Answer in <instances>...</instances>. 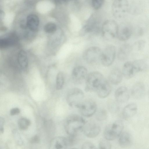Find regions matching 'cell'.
<instances>
[{"label":"cell","mask_w":149,"mask_h":149,"mask_svg":"<svg viewBox=\"0 0 149 149\" xmlns=\"http://www.w3.org/2000/svg\"><path fill=\"white\" fill-rule=\"evenodd\" d=\"M86 91L95 92L101 98H105L110 94L111 87L110 83L100 72H91L88 74L86 80Z\"/></svg>","instance_id":"1"},{"label":"cell","mask_w":149,"mask_h":149,"mask_svg":"<svg viewBox=\"0 0 149 149\" xmlns=\"http://www.w3.org/2000/svg\"><path fill=\"white\" fill-rule=\"evenodd\" d=\"M87 122L80 116L72 114L68 116L64 122L65 130L69 135H77L78 133L82 130Z\"/></svg>","instance_id":"2"},{"label":"cell","mask_w":149,"mask_h":149,"mask_svg":"<svg viewBox=\"0 0 149 149\" xmlns=\"http://www.w3.org/2000/svg\"><path fill=\"white\" fill-rule=\"evenodd\" d=\"M124 124L121 120H117L112 124L107 125L104 131L105 139L109 141L113 140L119 136L122 132Z\"/></svg>","instance_id":"3"},{"label":"cell","mask_w":149,"mask_h":149,"mask_svg":"<svg viewBox=\"0 0 149 149\" xmlns=\"http://www.w3.org/2000/svg\"><path fill=\"white\" fill-rule=\"evenodd\" d=\"M128 0H114L112 7V14L117 19L125 17L130 11Z\"/></svg>","instance_id":"4"},{"label":"cell","mask_w":149,"mask_h":149,"mask_svg":"<svg viewBox=\"0 0 149 149\" xmlns=\"http://www.w3.org/2000/svg\"><path fill=\"white\" fill-rule=\"evenodd\" d=\"M118 27L116 22L113 20L106 21L102 24L101 29L103 36L107 39L117 37Z\"/></svg>","instance_id":"5"},{"label":"cell","mask_w":149,"mask_h":149,"mask_svg":"<svg viewBox=\"0 0 149 149\" xmlns=\"http://www.w3.org/2000/svg\"><path fill=\"white\" fill-rule=\"evenodd\" d=\"M102 51L97 47H92L86 49L84 52L83 58L87 63L94 64L100 61Z\"/></svg>","instance_id":"6"},{"label":"cell","mask_w":149,"mask_h":149,"mask_svg":"<svg viewBox=\"0 0 149 149\" xmlns=\"http://www.w3.org/2000/svg\"><path fill=\"white\" fill-rule=\"evenodd\" d=\"M75 107L79 109L82 115L86 117L92 116L96 113L97 108L96 103L91 100H83Z\"/></svg>","instance_id":"7"},{"label":"cell","mask_w":149,"mask_h":149,"mask_svg":"<svg viewBox=\"0 0 149 149\" xmlns=\"http://www.w3.org/2000/svg\"><path fill=\"white\" fill-rule=\"evenodd\" d=\"M116 56V50L114 46L109 45L102 51L100 62L106 67L111 65L114 62Z\"/></svg>","instance_id":"8"},{"label":"cell","mask_w":149,"mask_h":149,"mask_svg":"<svg viewBox=\"0 0 149 149\" xmlns=\"http://www.w3.org/2000/svg\"><path fill=\"white\" fill-rule=\"evenodd\" d=\"M84 94L80 89L74 88L68 92L66 98L67 102L70 106H75L83 100Z\"/></svg>","instance_id":"9"},{"label":"cell","mask_w":149,"mask_h":149,"mask_svg":"<svg viewBox=\"0 0 149 149\" xmlns=\"http://www.w3.org/2000/svg\"><path fill=\"white\" fill-rule=\"evenodd\" d=\"M88 74L87 70L85 67L81 65L76 66L72 71V80L76 84H81L86 80Z\"/></svg>","instance_id":"10"},{"label":"cell","mask_w":149,"mask_h":149,"mask_svg":"<svg viewBox=\"0 0 149 149\" xmlns=\"http://www.w3.org/2000/svg\"><path fill=\"white\" fill-rule=\"evenodd\" d=\"M133 32V29L130 24H125L118 27L117 37L120 40L125 41L128 40Z\"/></svg>","instance_id":"11"},{"label":"cell","mask_w":149,"mask_h":149,"mask_svg":"<svg viewBox=\"0 0 149 149\" xmlns=\"http://www.w3.org/2000/svg\"><path fill=\"white\" fill-rule=\"evenodd\" d=\"M100 130L99 126L93 122L86 123L83 129L84 135L90 138L96 137L100 133Z\"/></svg>","instance_id":"12"},{"label":"cell","mask_w":149,"mask_h":149,"mask_svg":"<svg viewBox=\"0 0 149 149\" xmlns=\"http://www.w3.org/2000/svg\"><path fill=\"white\" fill-rule=\"evenodd\" d=\"M116 100L118 103H123L127 102L130 98L127 88L124 86L118 88L115 93Z\"/></svg>","instance_id":"13"},{"label":"cell","mask_w":149,"mask_h":149,"mask_svg":"<svg viewBox=\"0 0 149 149\" xmlns=\"http://www.w3.org/2000/svg\"><path fill=\"white\" fill-rule=\"evenodd\" d=\"M145 93V88L144 84L141 82L136 83L131 90V94L132 97L136 100L143 98Z\"/></svg>","instance_id":"14"},{"label":"cell","mask_w":149,"mask_h":149,"mask_svg":"<svg viewBox=\"0 0 149 149\" xmlns=\"http://www.w3.org/2000/svg\"><path fill=\"white\" fill-rule=\"evenodd\" d=\"M50 147L52 149H66L68 147L67 137L58 136L51 141Z\"/></svg>","instance_id":"15"},{"label":"cell","mask_w":149,"mask_h":149,"mask_svg":"<svg viewBox=\"0 0 149 149\" xmlns=\"http://www.w3.org/2000/svg\"><path fill=\"white\" fill-rule=\"evenodd\" d=\"M132 46L130 44L126 43L122 45L119 48L117 53V58L120 61L126 60L131 52Z\"/></svg>","instance_id":"16"},{"label":"cell","mask_w":149,"mask_h":149,"mask_svg":"<svg viewBox=\"0 0 149 149\" xmlns=\"http://www.w3.org/2000/svg\"><path fill=\"white\" fill-rule=\"evenodd\" d=\"M123 76L122 72L119 69L114 68L111 70L109 74V81L113 84H118L121 81Z\"/></svg>","instance_id":"17"},{"label":"cell","mask_w":149,"mask_h":149,"mask_svg":"<svg viewBox=\"0 0 149 149\" xmlns=\"http://www.w3.org/2000/svg\"><path fill=\"white\" fill-rule=\"evenodd\" d=\"M119 136L118 141L121 147L123 148H126L132 144V137L129 133L127 132H122Z\"/></svg>","instance_id":"18"},{"label":"cell","mask_w":149,"mask_h":149,"mask_svg":"<svg viewBox=\"0 0 149 149\" xmlns=\"http://www.w3.org/2000/svg\"><path fill=\"white\" fill-rule=\"evenodd\" d=\"M122 72L123 75L127 79L131 78L134 75L136 72L132 62L127 61L124 64Z\"/></svg>","instance_id":"19"},{"label":"cell","mask_w":149,"mask_h":149,"mask_svg":"<svg viewBox=\"0 0 149 149\" xmlns=\"http://www.w3.org/2000/svg\"><path fill=\"white\" fill-rule=\"evenodd\" d=\"M132 62L136 73L146 71L149 68V61L148 60L138 59Z\"/></svg>","instance_id":"20"},{"label":"cell","mask_w":149,"mask_h":149,"mask_svg":"<svg viewBox=\"0 0 149 149\" xmlns=\"http://www.w3.org/2000/svg\"><path fill=\"white\" fill-rule=\"evenodd\" d=\"M137 111V107L136 104L134 103H130L123 108L122 115L125 118H128L134 115Z\"/></svg>","instance_id":"21"},{"label":"cell","mask_w":149,"mask_h":149,"mask_svg":"<svg viewBox=\"0 0 149 149\" xmlns=\"http://www.w3.org/2000/svg\"><path fill=\"white\" fill-rule=\"evenodd\" d=\"M26 24L28 28L32 31H36L39 25V19L37 16L31 14L27 18Z\"/></svg>","instance_id":"22"},{"label":"cell","mask_w":149,"mask_h":149,"mask_svg":"<svg viewBox=\"0 0 149 149\" xmlns=\"http://www.w3.org/2000/svg\"><path fill=\"white\" fill-rule=\"evenodd\" d=\"M18 63L22 68H26L28 66V59L27 54L24 50H21L18 53L17 56Z\"/></svg>","instance_id":"23"},{"label":"cell","mask_w":149,"mask_h":149,"mask_svg":"<svg viewBox=\"0 0 149 149\" xmlns=\"http://www.w3.org/2000/svg\"><path fill=\"white\" fill-rule=\"evenodd\" d=\"M13 36L7 38H3L0 40V47L4 48L13 45L15 42L16 39Z\"/></svg>","instance_id":"24"},{"label":"cell","mask_w":149,"mask_h":149,"mask_svg":"<svg viewBox=\"0 0 149 149\" xmlns=\"http://www.w3.org/2000/svg\"><path fill=\"white\" fill-rule=\"evenodd\" d=\"M30 120L25 118H22L18 121V125L19 128L22 130H25L30 125Z\"/></svg>","instance_id":"25"},{"label":"cell","mask_w":149,"mask_h":149,"mask_svg":"<svg viewBox=\"0 0 149 149\" xmlns=\"http://www.w3.org/2000/svg\"><path fill=\"white\" fill-rule=\"evenodd\" d=\"M64 76L63 73L62 72H58L56 78V88L58 90L61 89L64 85Z\"/></svg>","instance_id":"26"},{"label":"cell","mask_w":149,"mask_h":149,"mask_svg":"<svg viewBox=\"0 0 149 149\" xmlns=\"http://www.w3.org/2000/svg\"><path fill=\"white\" fill-rule=\"evenodd\" d=\"M118 102L112 100H109L107 102L108 108L109 111L112 113H116L119 109Z\"/></svg>","instance_id":"27"},{"label":"cell","mask_w":149,"mask_h":149,"mask_svg":"<svg viewBox=\"0 0 149 149\" xmlns=\"http://www.w3.org/2000/svg\"><path fill=\"white\" fill-rule=\"evenodd\" d=\"M107 112L106 111L103 109L98 110L96 113L95 117L96 119L99 121L105 120L107 117Z\"/></svg>","instance_id":"28"},{"label":"cell","mask_w":149,"mask_h":149,"mask_svg":"<svg viewBox=\"0 0 149 149\" xmlns=\"http://www.w3.org/2000/svg\"><path fill=\"white\" fill-rule=\"evenodd\" d=\"M56 29V25L53 23H47L45 25L44 27L45 32L48 33H52L55 32Z\"/></svg>","instance_id":"29"},{"label":"cell","mask_w":149,"mask_h":149,"mask_svg":"<svg viewBox=\"0 0 149 149\" xmlns=\"http://www.w3.org/2000/svg\"><path fill=\"white\" fill-rule=\"evenodd\" d=\"M109 140L104 138L102 139L99 143V148L100 149H110L111 148V145Z\"/></svg>","instance_id":"30"},{"label":"cell","mask_w":149,"mask_h":149,"mask_svg":"<svg viewBox=\"0 0 149 149\" xmlns=\"http://www.w3.org/2000/svg\"><path fill=\"white\" fill-rule=\"evenodd\" d=\"M67 139L69 147H71L75 145L77 142V135H69Z\"/></svg>","instance_id":"31"},{"label":"cell","mask_w":149,"mask_h":149,"mask_svg":"<svg viewBox=\"0 0 149 149\" xmlns=\"http://www.w3.org/2000/svg\"><path fill=\"white\" fill-rule=\"evenodd\" d=\"M104 0H92L91 4L93 7L95 9H99L103 4Z\"/></svg>","instance_id":"32"},{"label":"cell","mask_w":149,"mask_h":149,"mask_svg":"<svg viewBox=\"0 0 149 149\" xmlns=\"http://www.w3.org/2000/svg\"><path fill=\"white\" fill-rule=\"evenodd\" d=\"M146 45V42L143 40H139L136 42L134 46L138 51H141L143 49Z\"/></svg>","instance_id":"33"},{"label":"cell","mask_w":149,"mask_h":149,"mask_svg":"<svg viewBox=\"0 0 149 149\" xmlns=\"http://www.w3.org/2000/svg\"><path fill=\"white\" fill-rule=\"evenodd\" d=\"M81 148L84 149H96L97 148L92 143L89 141H87L84 142L82 144Z\"/></svg>","instance_id":"34"},{"label":"cell","mask_w":149,"mask_h":149,"mask_svg":"<svg viewBox=\"0 0 149 149\" xmlns=\"http://www.w3.org/2000/svg\"><path fill=\"white\" fill-rule=\"evenodd\" d=\"M40 139L37 135H35L33 137L30 139V143L33 144L37 143L39 142Z\"/></svg>","instance_id":"35"},{"label":"cell","mask_w":149,"mask_h":149,"mask_svg":"<svg viewBox=\"0 0 149 149\" xmlns=\"http://www.w3.org/2000/svg\"><path fill=\"white\" fill-rule=\"evenodd\" d=\"M134 32H135V34L137 36H141L143 33V30L141 27L138 28L135 31H133Z\"/></svg>","instance_id":"36"},{"label":"cell","mask_w":149,"mask_h":149,"mask_svg":"<svg viewBox=\"0 0 149 149\" xmlns=\"http://www.w3.org/2000/svg\"><path fill=\"white\" fill-rule=\"evenodd\" d=\"M20 109L18 108L12 109L10 111V114L12 116L17 114L20 112Z\"/></svg>","instance_id":"37"},{"label":"cell","mask_w":149,"mask_h":149,"mask_svg":"<svg viewBox=\"0 0 149 149\" xmlns=\"http://www.w3.org/2000/svg\"><path fill=\"white\" fill-rule=\"evenodd\" d=\"M148 96L149 97V91H148Z\"/></svg>","instance_id":"38"}]
</instances>
